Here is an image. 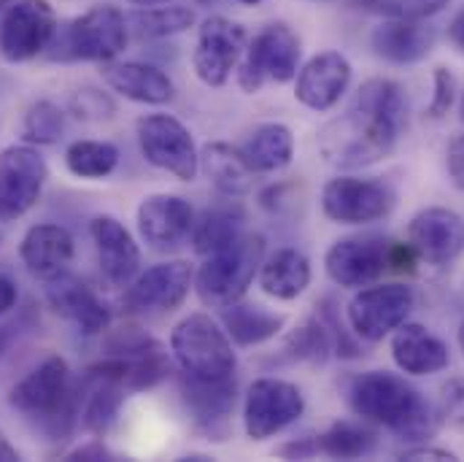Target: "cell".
Returning <instances> with one entry per match:
<instances>
[{
	"mask_svg": "<svg viewBox=\"0 0 464 462\" xmlns=\"http://www.w3.org/2000/svg\"><path fill=\"white\" fill-rule=\"evenodd\" d=\"M73 251V235L60 225H33L19 243V257L24 268L41 281H52L65 273Z\"/></svg>",
	"mask_w": 464,
	"mask_h": 462,
	"instance_id": "cell-25",
	"label": "cell"
},
{
	"mask_svg": "<svg viewBox=\"0 0 464 462\" xmlns=\"http://www.w3.org/2000/svg\"><path fill=\"white\" fill-rule=\"evenodd\" d=\"M351 84V63L341 52H322L308 60L295 84V98L311 112H330Z\"/></svg>",
	"mask_w": 464,
	"mask_h": 462,
	"instance_id": "cell-21",
	"label": "cell"
},
{
	"mask_svg": "<svg viewBox=\"0 0 464 462\" xmlns=\"http://www.w3.org/2000/svg\"><path fill=\"white\" fill-rule=\"evenodd\" d=\"M243 157L254 168V173H276L286 168L295 157V135L286 124L281 122H267L259 124L248 141L240 146Z\"/></svg>",
	"mask_w": 464,
	"mask_h": 462,
	"instance_id": "cell-30",
	"label": "cell"
},
{
	"mask_svg": "<svg viewBox=\"0 0 464 462\" xmlns=\"http://www.w3.org/2000/svg\"><path fill=\"white\" fill-rule=\"evenodd\" d=\"M103 79L114 93L135 103L165 106L173 101V82L149 63H109Z\"/></svg>",
	"mask_w": 464,
	"mask_h": 462,
	"instance_id": "cell-27",
	"label": "cell"
},
{
	"mask_svg": "<svg viewBox=\"0 0 464 462\" xmlns=\"http://www.w3.org/2000/svg\"><path fill=\"white\" fill-rule=\"evenodd\" d=\"M71 112L84 119V122H103V119H111L116 112L114 101L101 93V90H92V87H84L79 90L73 98H71Z\"/></svg>",
	"mask_w": 464,
	"mask_h": 462,
	"instance_id": "cell-39",
	"label": "cell"
},
{
	"mask_svg": "<svg viewBox=\"0 0 464 462\" xmlns=\"http://www.w3.org/2000/svg\"><path fill=\"white\" fill-rule=\"evenodd\" d=\"M19 460V452L11 447V441L5 438V433L0 430V462H16Z\"/></svg>",
	"mask_w": 464,
	"mask_h": 462,
	"instance_id": "cell-48",
	"label": "cell"
},
{
	"mask_svg": "<svg viewBox=\"0 0 464 462\" xmlns=\"http://www.w3.org/2000/svg\"><path fill=\"white\" fill-rule=\"evenodd\" d=\"M454 101H457V76L446 65H440V68H435V93L427 106V114L432 119H443L451 112Z\"/></svg>",
	"mask_w": 464,
	"mask_h": 462,
	"instance_id": "cell-40",
	"label": "cell"
},
{
	"mask_svg": "<svg viewBox=\"0 0 464 462\" xmlns=\"http://www.w3.org/2000/svg\"><path fill=\"white\" fill-rule=\"evenodd\" d=\"M63 130H65L63 109L54 106L52 101H38L30 106V112L24 116L22 138L30 146H49V143H57L63 138Z\"/></svg>",
	"mask_w": 464,
	"mask_h": 462,
	"instance_id": "cell-37",
	"label": "cell"
},
{
	"mask_svg": "<svg viewBox=\"0 0 464 462\" xmlns=\"http://www.w3.org/2000/svg\"><path fill=\"white\" fill-rule=\"evenodd\" d=\"M449 41L464 54V8L451 19V25H449Z\"/></svg>",
	"mask_w": 464,
	"mask_h": 462,
	"instance_id": "cell-47",
	"label": "cell"
},
{
	"mask_svg": "<svg viewBox=\"0 0 464 462\" xmlns=\"http://www.w3.org/2000/svg\"><path fill=\"white\" fill-rule=\"evenodd\" d=\"M438 411L443 419H449L451 425H462L464 428V376L459 378H449L440 387V403Z\"/></svg>",
	"mask_w": 464,
	"mask_h": 462,
	"instance_id": "cell-41",
	"label": "cell"
},
{
	"mask_svg": "<svg viewBox=\"0 0 464 462\" xmlns=\"http://www.w3.org/2000/svg\"><path fill=\"white\" fill-rule=\"evenodd\" d=\"M392 241L381 235H348L330 246L324 257L327 276L346 290L375 284L389 270Z\"/></svg>",
	"mask_w": 464,
	"mask_h": 462,
	"instance_id": "cell-15",
	"label": "cell"
},
{
	"mask_svg": "<svg viewBox=\"0 0 464 462\" xmlns=\"http://www.w3.org/2000/svg\"><path fill=\"white\" fill-rule=\"evenodd\" d=\"M446 165H449V176L454 182V187L464 190V135H457L449 149H446Z\"/></svg>",
	"mask_w": 464,
	"mask_h": 462,
	"instance_id": "cell-42",
	"label": "cell"
},
{
	"mask_svg": "<svg viewBox=\"0 0 464 462\" xmlns=\"http://www.w3.org/2000/svg\"><path fill=\"white\" fill-rule=\"evenodd\" d=\"M90 235L95 241L98 262H101L106 281L114 287H127L138 276V268H140V249H138L132 232L127 231L119 220L103 214V217L92 220Z\"/></svg>",
	"mask_w": 464,
	"mask_h": 462,
	"instance_id": "cell-23",
	"label": "cell"
},
{
	"mask_svg": "<svg viewBox=\"0 0 464 462\" xmlns=\"http://www.w3.org/2000/svg\"><path fill=\"white\" fill-rule=\"evenodd\" d=\"M265 260V238L259 232H240L232 243L208 254L195 276L198 298L208 309H227L251 287Z\"/></svg>",
	"mask_w": 464,
	"mask_h": 462,
	"instance_id": "cell-3",
	"label": "cell"
},
{
	"mask_svg": "<svg viewBox=\"0 0 464 462\" xmlns=\"http://www.w3.org/2000/svg\"><path fill=\"white\" fill-rule=\"evenodd\" d=\"M127 46V22L114 5H95L54 33L49 49L54 60L109 63Z\"/></svg>",
	"mask_w": 464,
	"mask_h": 462,
	"instance_id": "cell-5",
	"label": "cell"
},
{
	"mask_svg": "<svg viewBox=\"0 0 464 462\" xmlns=\"http://www.w3.org/2000/svg\"><path fill=\"white\" fill-rule=\"evenodd\" d=\"M130 3H135V5H140V8H151V5H168V3H173V0H130Z\"/></svg>",
	"mask_w": 464,
	"mask_h": 462,
	"instance_id": "cell-49",
	"label": "cell"
},
{
	"mask_svg": "<svg viewBox=\"0 0 464 462\" xmlns=\"http://www.w3.org/2000/svg\"><path fill=\"white\" fill-rule=\"evenodd\" d=\"M392 357L397 368L408 376H432L449 368L451 351L430 328L416 322H402L392 333Z\"/></svg>",
	"mask_w": 464,
	"mask_h": 462,
	"instance_id": "cell-26",
	"label": "cell"
},
{
	"mask_svg": "<svg viewBox=\"0 0 464 462\" xmlns=\"http://www.w3.org/2000/svg\"><path fill=\"white\" fill-rule=\"evenodd\" d=\"M372 52L394 65H411L430 57L435 30L424 19H383L370 35Z\"/></svg>",
	"mask_w": 464,
	"mask_h": 462,
	"instance_id": "cell-24",
	"label": "cell"
},
{
	"mask_svg": "<svg viewBox=\"0 0 464 462\" xmlns=\"http://www.w3.org/2000/svg\"><path fill=\"white\" fill-rule=\"evenodd\" d=\"M356 5L386 19H427L440 14L449 0H356Z\"/></svg>",
	"mask_w": 464,
	"mask_h": 462,
	"instance_id": "cell-38",
	"label": "cell"
},
{
	"mask_svg": "<svg viewBox=\"0 0 464 462\" xmlns=\"http://www.w3.org/2000/svg\"><path fill=\"white\" fill-rule=\"evenodd\" d=\"M237 3H243V5H259L262 0H237Z\"/></svg>",
	"mask_w": 464,
	"mask_h": 462,
	"instance_id": "cell-51",
	"label": "cell"
},
{
	"mask_svg": "<svg viewBox=\"0 0 464 462\" xmlns=\"http://www.w3.org/2000/svg\"><path fill=\"white\" fill-rule=\"evenodd\" d=\"M109 357L101 359L95 368L116 378L127 392L151 389L170 373V357L165 347L149 336H127L116 339L109 347Z\"/></svg>",
	"mask_w": 464,
	"mask_h": 462,
	"instance_id": "cell-14",
	"label": "cell"
},
{
	"mask_svg": "<svg viewBox=\"0 0 464 462\" xmlns=\"http://www.w3.org/2000/svg\"><path fill=\"white\" fill-rule=\"evenodd\" d=\"M378 438L372 430L356 425V422H333L319 438H316V455L333 457V460H359L372 455Z\"/></svg>",
	"mask_w": 464,
	"mask_h": 462,
	"instance_id": "cell-33",
	"label": "cell"
},
{
	"mask_svg": "<svg viewBox=\"0 0 464 462\" xmlns=\"http://www.w3.org/2000/svg\"><path fill=\"white\" fill-rule=\"evenodd\" d=\"M49 165L30 143L0 152V222L24 217L41 198Z\"/></svg>",
	"mask_w": 464,
	"mask_h": 462,
	"instance_id": "cell-12",
	"label": "cell"
},
{
	"mask_svg": "<svg viewBox=\"0 0 464 462\" xmlns=\"http://www.w3.org/2000/svg\"><path fill=\"white\" fill-rule=\"evenodd\" d=\"M170 351L184 373L195 378L235 376L237 357L227 330L208 314L184 317L170 333Z\"/></svg>",
	"mask_w": 464,
	"mask_h": 462,
	"instance_id": "cell-4",
	"label": "cell"
},
{
	"mask_svg": "<svg viewBox=\"0 0 464 462\" xmlns=\"http://www.w3.org/2000/svg\"><path fill=\"white\" fill-rule=\"evenodd\" d=\"M408 243L430 265H451L464 251V220L451 209H424L408 225Z\"/></svg>",
	"mask_w": 464,
	"mask_h": 462,
	"instance_id": "cell-18",
	"label": "cell"
},
{
	"mask_svg": "<svg viewBox=\"0 0 464 462\" xmlns=\"http://www.w3.org/2000/svg\"><path fill=\"white\" fill-rule=\"evenodd\" d=\"M16 284L8 279V276H3L0 273V317H5L14 306H16Z\"/></svg>",
	"mask_w": 464,
	"mask_h": 462,
	"instance_id": "cell-46",
	"label": "cell"
},
{
	"mask_svg": "<svg viewBox=\"0 0 464 462\" xmlns=\"http://www.w3.org/2000/svg\"><path fill=\"white\" fill-rule=\"evenodd\" d=\"M394 190L381 179L335 176L322 190V211L338 225H370L394 209Z\"/></svg>",
	"mask_w": 464,
	"mask_h": 462,
	"instance_id": "cell-11",
	"label": "cell"
},
{
	"mask_svg": "<svg viewBox=\"0 0 464 462\" xmlns=\"http://www.w3.org/2000/svg\"><path fill=\"white\" fill-rule=\"evenodd\" d=\"M300 57L303 49L297 33L284 22L267 25L246 49V57L237 71V84L248 95L259 93L265 82L286 84L297 76Z\"/></svg>",
	"mask_w": 464,
	"mask_h": 462,
	"instance_id": "cell-7",
	"label": "cell"
},
{
	"mask_svg": "<svg viewBox=\"0 0 464 462\" xmlns=\"http://www.w3.org/2000/svg\"><path fill=\"white\" fill-rule=\"evenodd\" d=\"M459 347H462V351H464V322L459 325Z\"/></svg>",
	"mask_w": 464,
	"mask_h": 462,
	"instance_id": "cell-50",
	"label": "cell"
},
{
	"mask_svg": "<svg viewBox=\"0 0 464 462\" xmlns=\"http://www.w3.org/2000/svg\"><path fill=\"white\" fill-rule=\"evenodd\" d=\"M200 168L208 176V182L230 198L246 195L254 187V168L248 165L243 152L232 149L230 143H206L200 152Z\"/></svg>",
	"mask_w": 464,
	"mask_h": 462,
	"instance_id": "cell-29",
	"label": "cell"
},
{
	"mask_svg": "<svg viewBox=\"0 0 464 462\" xmlns=\"http://www.w3.org/2000/svg\"><path fill=\"white\" fill-rule=\"evenodd\" d=\"M8 400L24 417L54 425L71 422L76 417V392L71 387L68 362L60 354H49L11 389Z\"/></svg>",
	"mask_w": 464,
	"mask_h": 462,
	"instance_id": "cell-6",
	"label": "cell"
},
{
	"mask_svg": "<svg viewBox=\"0 0 464 462\" xmlns=\"http://www.w3.org/2000/svg\"><path fill=\"white\" fill-rule=\"evenodd\" d=\"M246 49V30L227 16H208L200 25L192 65L203 84L225 87Z\"/></svg>",
	"mask_w": 464,
	"mask_h": 462,
	"instance_id": "cell-16",
	"label": "cell"
},
{
	"mask_svg": "<svg viewBox=\"0 0 464 462\" xmlns=\"http://www.w3.org/2000/svg\"><path fill=\"white\" fill-rule=\"evenodd\" d=\"M416 309V292L408 284H367L359 290L346 309L348 325L356 339L367 344H378L392 336L402 322H408Z\"/></svg>",
	"mask_w": 464,
	"mask_h": 462,
	"instance_id": "cell-8",
	"label": "cell"
},
{
	"mask_svg": "<svg viewBox=\"0 0 464 462\" xmlns=\"http://www.w3.org/2000/svg\"><path fill=\"white\" fill-rule=\"evenodd\" d=\"M243 211L237 206H217L208 209L203 214L200 222H195L192 228V241H195V251L198 254H214L222 246L232 243L240 232H243Z\"/></svg>",
	"mask_w": 464,
	"mask_h": 462,
	"instance_id": "cell-34",
	"label": "cell"
},
{
	"mask_svg": "<svg viewBox=\"0 0 464 462\" xmlns=\"http://www.w3.org/2000/svg\"><path fill=\"white\" fill-rule=\"evenodd\" d=\"M400 460H411V462H419V460H457V455L454 452H449V449H438V447H424V444H419V447H413V449H405V452H400Z\"/></svg>",
	"mask_w": 464,
	"mask_h": 462,
	"instance_id": "cell-43",
	"label": "cell"
},
{
	"mask_svg": "<svg viewBox=\"0 0 464 462\" xmlns=\"http://www.w3.org/2000/svg\"><path fill=\"white\" fill-rule=\"evenodd\" d=\"M181 395L189 408V417L200 433L211 441H225L230 430V417L235 411V376L227 378H195L184 373Z\"/></svg>",
	"mask_w": 464,
	"mask_h": 462,
	"instance_id": "cell-19",
	"label": "cell"
},
{
	"mask_svg": "<svg viewBox=\"0 0 464 462\" xmlns=\"http://www.w3.org/2000/svg\"><path fill=\"white\" fill-rule=\"evenodd\" d=\"M138 146L154 168L192 182L200 171V154L192 133L170 114H146L138 119Z\"/></svg>",
	"mask_w": 464,
	"mask_h": 462,
	"instance_id": "cell-9",
	"label": "cell"
},
{
	"mask_svg": "<svg viewBox=\"0 0 464 462\" xmlns=\"http://www.w3.org/2000/svg\"><path fill=\"white\" fill-rule=\"evenodd\" d=\"M46 300L63 319L73 322L84 336H98L111 322L109 306L76 276L60 273L57 279H52L46 287Z\"/></svg>",
	"mask_w": 464,
	"mask_h": 462,
	"instance_id": "cell-22",
	"label": "cell"
},
{
	"mask_svg": "<svg viewBox=\"0 0 464 462\" xmlns=\"http://www.w3.org/2000/svg\"><path fill=\"white\" fill-rule=\"evenodd\" d=\"M57 33V14L49 0H16L0 19V54L8 63H27L49 49Z\"/></svg>",
	"mask_w": 464,
	"mask_h": 462,
	"instance_id": "cell-13",
	"label": "cell"
},
{
	"mask_svg": "<svg viewBox=\"0 0 464 462\" xmlns=\"http://www.w3.org/2000/svg\"><path fill=\"white\" fill-rule=\"evenodd\" d=\"M286 351L292 354V359L324 365L335 354V333H333L330 309H322L316 317H311L305 325H300L289 336Z\"/></svg>",
	"mask_w": 464,
	"mask_h": 462,
	"instance_id": "cell-32",
	"label": "cell"
},
{
	"mask_svg": "<svg viewBox=\"0 0 464 462\" xmlns=\"http://www.w3.org/2000/svg\"><path fill=\"white\" fill-rule=\"evenodd\" d=\"M286 325L284 314L259 309V306H248V303H232L227 309H222V328L227 330L232 344L237 347H256L265 344L270 339H276Z\"/></svg>",
	"mask_w": 464,
	"mask_h": 462,
	"instance_id": "cell-31",
	"label": "cell"
},
{
	"mask_svg": "<svg viewBox=\"0 0 464 462\" xmlns=\"http://www.w3.org/2000/svg\"><path fill=\"white\" fill-rule=\"evenodd\" d=\"M305 411L297 384L284 378H256L246 392L243 428L251 441H265L295 425Z\"/></svg>",
	"mask_w": 464,
	"mask_h": 462,
	"instance_id": "cell-10",
	"label": "cell"
},
{
	"mask_svg": "<svg viewBox=\"0 0 464 462\" xmlns=\"http://www.w3.org/2000/svg\"><path fill=\"white\" fill-rule=\"evenodd\" d=\"M278 455L292 457V460H311V457H316V438H295L286 447H281Z\"/></svg>",
	"mask_w": 464,
	"mask_h": 462,
	"instance_id": "cell-44",
	"label": "cell"
},
{
	"mask_svg": "<svg viewBox=\"0 0 464 462\" xmlns=\"http://www.w3.org/2000/svg\"><path fill=\"white\" fill-rule=\"evenodd\" d=\"M127 306L132 311H176L189 290L195 287V268L187 260H170L160 262L149 270H143L132 284H127Z\"/></svg>",
	"mask_w": 464,
	"mask_h": 462,
	"instance_id": "cell-17",
	"label": "cell"
},
{
	"mask_svg": "<svg viewBox=\"0 0 464 462\" xmlns=\"http://www.w3.org/2000/svg\"><path fill=\"white\" fill-rule=\"evenodd\" d=\"M459 119L464 122V98H462V103H459Z\"/></svg>",
	"mask_w": 464,
	"mask_h": 462,
	"instance_id": "cell-52",
	"label": "cell"
},
{
	"mask_svg": "<svg viewBox=\"0 0 464 462\" xmlns=\"http://www.w3.org/2000/svg\"><path fill=\"white\" fill-rule=\"evenodd\" d=\"M346 400L356 417L386 428L402 441L424 444L440 430V411L402 376L389 370H367L351 376Z\"/></svg>",
	"mask_w": 464,
	"mask_h": 462,
	"instance_id": "cell-2",
	"label": "cell"
},
{
	"mask_svg": "<svg viewBox=\"0 0 464 462\" xmlns=\"http://www.w3.org/2000/svg\"><path fill=\"white\" fill-rule=\"evenodd\" d=\"M311 284V262L297 249H278L259 268V287L276 300H295Z\"/></svg>",
	"mask_w": 464,
	"mask_h": 462,
	"instance_id": "cell-28",
	"label": "cell"
},
{
	"mask_svg": "<svg viewBox=\"0 0 464 462\" xmlns=\"http://www.w3.org/2000/svg\"><path fill=\"white\" fill-rule=\"evenodd\" d=\"M192 228H195V211L179 195H168V192L149 195L138 206V232L157 251L179 249L189 238Z\"/></svg>",
	"mask_w": 464,
	"mask_h": 462,
	"instance_id": "cell-20",
	"label": "cell"
},
{
	"mask_svg": "<svg viewBox=\"0 0 464 462\" xmlns=\"http://www.w3.org/2000/svg\"><path fill=\"white\" fill-rule=\"evenodd\" d=\"M405 127V87L394 79H370L356 90L346 114L322 130L319 152L341 171L367 168L394 152Z\"/></svg>",
	"mask_w": 464,
	"mask_h": 462,
	"instance_id": "cell-1",
	"label": "cell"
},
{
	"mask_svg": "<svg viewBox=\"0 0 464 462\" xmlns=\"http://www.w3.org/2000/svg\"><path fill=\"white\" fill-rule=\"evenodd\" d=\"M132 25L140 35L149 38H168L184 33L195 25V11L187 5H151L132 16Z\"/></svg>",
	"mask_w": 464,
	"mask_h": 462,
	"instance_id": "cell-36",
	"label": "cell"
},
{
	"mask_svg": "<svg viewBox=\"0 0 464 462\" xmlns=\"http://www.w3.org/2000/svg\"><path fill=\"white\" fill-rule=\"evenodd\" d=\"M119 165V149L109 141H73L65 149V168L79 179H106Z\"/></svg>",
	"mask_w": 464,
	"mask_h": 462,
	"instance_id": "cell-35",
	"label": "cell"
},
{
	"mask_svg": "<svg viewBox=\"0 0 464 462\" xmlns=\"http://www.w3.org/2000/svg\"><path fill=\"white\" fill-rule=\"evenodd\" d=\"M68 460H114V455H111L101 441H92V444L79 447L76 452H71Z\"/></svg>",
	"mask_w": 464,
	"mask_h": 462,
	"instance_id": "cell-45",
	"label": "cell"
}]
</instances>
